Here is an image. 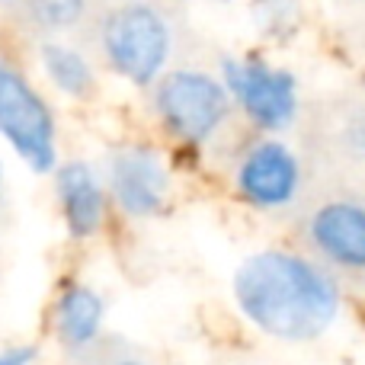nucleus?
<instances>
[{"label":"nucleus","instance_id":"obj_15","mask_svg":"<svg viewBox=\"0 0 365 365\" xmlns=\"http://www.w3.org/2000/svg\"><path fill=\"white\" fill-rule=\"evenodd\" d=\"M119 365H145V362H119Z\"/></svg>","mask_w":365,"mask_h":365},{"label":"nucleus","instance_id":"obj_13","mask_svg":"<svg viewBox=\"0 0 365 365\" xmlns=\"http://www.w3.org/2000/svg\"><path fill=\"white\" fill-rule=\"evenodd\" d=\"M32 362H36V346L0 349V365H32Z\"/></svg>","mask_w":365,"mask_h":365},{"label":"nucleus","instance_id":"obj_2","mask_svg":"<svg viewBox=\"0 0 365 365\" xmlns=\"http://www.w3.org/2000/svg\"><path fill=\"white\" fill-rule=\"evenodd\" d=\"M100 42L115 74L148 87L170 58V26L151 4H122L103 19Z\"/></svg>","mask_w":365,"mask_h":365},{"label":"nucleus","instance_id":"obj_4","mask_svg":"<svg viewBox=\"0 0 365 365\" xmlns=\"http://www.w3.org/2000/svg\"><path fill=\"white\" fill-rule=\"evenodd\" d=\"M154 106L173 138L199 145L212 132H218V125L227 115V106H231V96H227L225 83L215 81L212 74L173 71V74L160 77L158 90H154Z\"/></svg>","mask_w":365,"mask_h":365},{"label":"nucleus","instance_id":"obj_10","mask_svg":"<svg viewBox=\"0 0 365 365\" xmlns=\"http://www.w3.org/2000/svg\"><path fill=\"white\" fill-rule=\"evenodd\" d=\"M103 317H106V308H103V298L93 289L68 285L55 302V334L64 346L83 349L100 336Z\"/></svg>","mask_w":365,"mask_h":365},{"label":"nucleus","instance_id":"obj_6","mask_svg":"<svg viewBox=\"0 0 365 365\" xmlns=\"http://www.w3.org/2000/svg\"><path fill=\"white\" fill-rule=\"evenodd\" d=\"M109 186L119 208L135 218H151L167 208L170 177L158 151L151 148H122L109 158Z\"/></svg>","mask_w":365,"mask_h":365},{"label":"nucleus","instance_id":"obj_14","mask_svg":"<svg viewBox=\"0 0 365 365\" xmlns=\"http://www.w3.org/2000/svg\"><path fill=\"white\" fill-rule=\"evenodd\" d=\"M0 186H4V164H0Z\"/></svg>","mask_w":365,"mask_h":365},{"label":"nucleus","instance_id":"obj_7","mask_svg":"<svg viewBox=\"0 0 365 365\" xmlns=\"http://www.w3.org/2000/svg\"><path fill=\"white\" fill-rule=\"evenodd\" d=\"M302 186L298 158L279 141H259L237 167V192L253 208H282Z\"/></svg>","mask_w":365,"mask_h":365},{"label":"nucleus","instance_id":"obj_1","mask_svg":"<svg viewBox=\"0 0 365 365\" xmlns=\"http://www.w3.org/2000/svg\"><path fill=\"white\" fill-rule=\"evenodd\" d=\"M234 298L247 321L289 343L317 340L340 311L334 279L311 259L285 250L247 257L234 272Z\"/></svg>","mask_w":365,"mask_h":365},{"label":"nucleus","instance_id":"obj_9","mask_svg":"<svg viewBox=\"0 0 365 365\" xmlns=\"http://www.w3.org/2000/svg\"><path fill=\"white\" fill-rule=\"evenodd\" d=\"M55 189L71 237H93L106 218V195H103L96 173L83 160H68V164L55 167Z\"/></svg>","mask_w":365,"mask_h":365},{"label":"nucleus","instance_id":"obj_3","mask_svg":"<svg viewBox=\"0 0 365 365\" xmlns=\"http://www.w3.org/2000/svg\"><path fill=\"white\" fill-rule=\"evenodd\" d=\"M0 135L29 170L51 173L58 167L55 115L10 61H0Z\"/></svg>","mask_w":365,"mask_h":365},{"label":"nucleus","instance_id":"obj_12","mask_svg":"<svg viewBox=\"0 0 365 365\" xmlns=\"http://www.w3.org/2000/svg\"><path fill=\"white\" fill-rule=\"evenodd\" d=\"M26 10L36 19V26L48 32H61L81 23L87 0H26Z\"/></svg>","mask_w":365,"mask_h":365},{"label":"nucleus","instance_id":"obj_5","mask_svg":"<svg viewBox=\"0 0 365 365\" xmlns=\"http://www.w3.org/2000/svg\"><path fill=\"white\" fill-rule=\"evenodd\" d=\"M221 74H225L227 96L244 109L253 125H259L263 132H279L292 125L298 113V83L289 71L272 68L259 58H247V61L227 58Z\"/></svg>","mask_w":365,"mask_h":365},{"label":"nucleus","instance_id":"obj_8","mask_svg":"<svg viewBox=\"0 0 365 365\" xmlns=\"http://www.w3.org/2000/svg\"><path fill=\"white\" fill-rule=\"evenodd\" d=\"M311 240L336 266L365 269V208L356 202H327L311 218Z\"/></svg>","mask_w":365,"mask_h":365},{"label":"nucleus","instance_id":"obj_11","mask_svg":"<svg viewBox=\"0 0 365 365\" xmlns=\"http://www.w3.org/2000/svg\"><path fill=\"white\" fill-rule=\"evenodd\" d=\"M38 61H42V71L64 96H74V100H83V96L93 90V68L87 64V58L77 48L61 42H45L38 48Z\"/></svg>","mask_w":365,"mask_h":365}]
</instances>
